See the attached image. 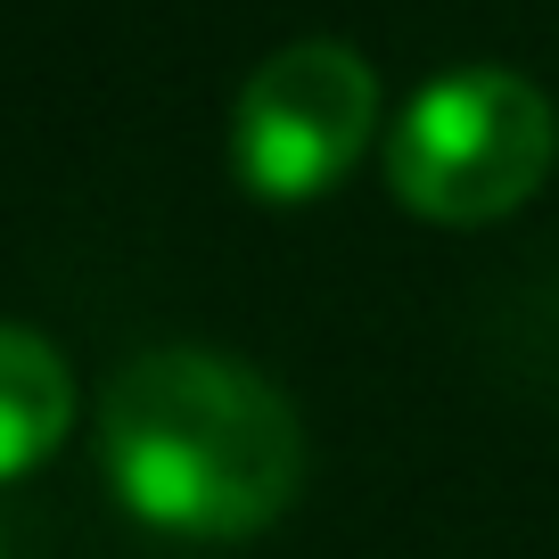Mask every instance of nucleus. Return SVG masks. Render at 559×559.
Wrapping results in <instances>:
<instances>
[{
  "mask_svg": "<svg viewBox=\"0 0 559 559\" xmlns=\"http://www.w3.org/2000/svg\"><path fill=\"white\" fill-rule=\"evenodd\" d=\"M559 148L551 99L510 67L437 74L386 132V190L428 223H502L543 190Z\"/></svg>",
  "mask_w": 559,
  "mask_h": 559,
  "instance_id": "f03ea898",
  "label": "nucleus"
},
{
  "mask_svg": "<svg viewBox=\"0 0 559 559\" xmlns=\"http://www.w3.org/2000/svg\"><path fill=\"white\" fill-rule=\"evenodd\" d=\"M74 419V379H67V354L34 330H9L0 321V486L58 453Z\"/></svg>",
  "mask_w": 559,
  "mask_h": 559,
  "instance_id": "20e7f679",
  "label": "nucleus"
},
{
  "mask_svg": "<svg viewBox=\"0 0 559 559\" xmlns=\"http://www.w3.org/2000/svg\"><path fill=\"white\" fill-rule=\"evenodd\" d=\"M370 132H379V74L346 41H288L247 74L230 116V165L255 198L305 206L354 174Z\"/></svg>",
  "mask_w": 559,
  "mask_h": 559,
  "instance_id": "7ed1b4c3",
  "label": "nucleus"
},
{
  "mask_svg": "<svg viewBox=\"0 0 559 559\" xmlns=\"http://www.w3.org/2000/svg\"><path fill=\"white\" fill-rule=\"evenodd\" d=\"M99 461L123 510L165 535H263L305 486V428L272 379L206 346L140 354L107 379Z\"/></svg>",
  "mask_w": 559,
  "mask_h": 559,
  "instance_id": "f257e3e1",
  "label": "nucleus"
}]
</instances>
